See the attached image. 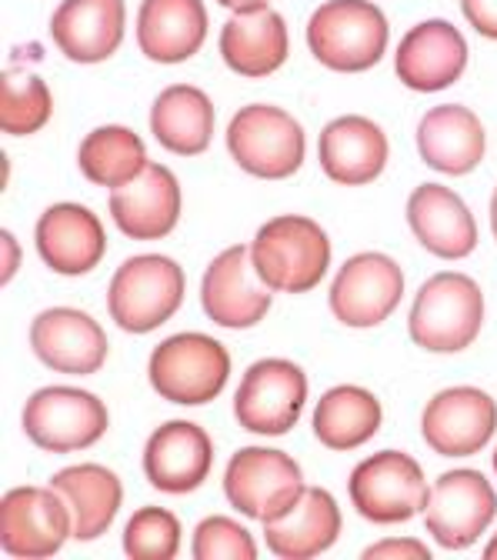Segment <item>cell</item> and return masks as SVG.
Listing matches in <instances>:
<instances>
[{"label":"cell","instance_id":"6da1fadb","mask_svg":"<svg viewBox=\"0 0 497 560\" xmlns=\"http://www.w3.org/2000/svg\"><path fill=\"white\" fill-rule=\"evenodd\" d=\"M251 257L270 291L308 294L321 284L331 267V241L317 221L284 214L257 231Z\"/></svg>","mask_w":497,"mask_h":560},{"label":"cell","instance_id":"7a4b0ae2","mask_svg":"<svg viewBox=\"0 0 497 560\" xmlns=\"http://www.w3.org/2000/svg\"><path fill=\"white\" fill-rule=\"evenodd\" d=\"M484 298L467 273H435L424 280L411 307V340L431 354H458L481 334Z\"/></svg>","mask_w":497,"mask_h":560},{"label":"cell","instance_id":"3957f363","mask_svg":"<svg viewBox=\"0 0 497 560\" xmlns=\"http://www.w3.org/2000/svg\"><path fill=\"white\" fill-rule=\"evenodd\" d=\"M308 47L324 67L361 74L388 50V18L368 0H327L308 21Z\"/></svg>","mask_w":497,"mask_h":560},{"label":"cell","instance_id":"277c9868","mask_svg":"<svg viewBox=\"0 0 497 560\" xmlns=\"http://www.w3.org/2000/svg\"><path fill=\"white\" fill-rule=\"evenodd\" d=\"M184 270L161 254L130 257L117 267L107 307L120 330L127 334H151L167 324L184 304Z\"/></svg>","mask_w":497,"mask_h":560},{"label":"cell","instance_id":"5b68a950","mask_svg":"<svg viewBox=\"0 0 497 560\" xmlns=\"http://www.w3.org/2000/svg\"><path fill=\"white\" fill-rule=\"evenodd\" d=\"M148 377L164 400L200 407L224 390L231 377V354L221 340L207 334H177L154 347Z\"/></svg>","mask_w":497,"mask_h":560},{"label":"cell","instance_id":"8992f818","mask_svg":"<svg viewBox=\"0 0 497 560\" xmlns=\"http://www.w3.org/2000/svg\"><path fill=\"white\" fill-rule=\"evenodd\" d=\"M304 130L301 124L280 107L270 104H251L241 107L231 117L228 127V151L241 164V171L264 177V180H284L304 164Z\"/></svg>","mask_w":497,"mask_h":560},{"label":"cell","instance_id":"52a82bcc","mask_svg":"<svg viewBox=\"0 0 497 560\" xmlns=\"http://www.w3.org/2000/svg\"><path fill=\"white\" fill-rule=\"evenodd\" d=\"M304 474L294 457L270 447H244L231 457L224 494L251 521H277L304 498Z\"/></svg>","mask_w":497,"mask_h":560},{"label":"cell","instance_id":"ba28073f","mask_svg":"<svg viewBox=\"0 0 497 560\" xmlns=\"http://www.w3.org/2000/svg\"><path fill=\"white\" fill-rule=\"evenodd\" d=\"M350 504L371 524H404L424 511L431 490L414 457L401 451H381L361 460L350 474Z\"/></svg>","mask_w":497,"mask_h":560},{"label":"cell","instance_id":"9c48e42d","mask_svg":"<svg viewBox=\"0 0 497 560\" xmlns=\"http://www.w3.org/2000/svg\"><path fill=\"white\" fill-rule=\"evenodd\" d=\"M107 407L78 387H44L24 407V431L47 454H74L107 434Z\"/></svg>","mask_w":497,"mask_h":560},{"label":"cell","instance_id":"30bf717a","mask_svg":"<svg viewBox=\"0 0 497 560\" xmlns=\"http://www.w3.org/2000/svg\"><path fill=\"white\" fill-rule=\"evenodd\" d=\"M304 400H308L304 371L291 361L270 358L247 368L234 397V417L251 434L280 438L298 424Z\"/></svg>","mask_w":497,"mask_h":560},{"label":"cell","instance_id":"8fae6325","mask_svg":"<svg viewBox=\"0 0 497 560\" xmlns=\"http://www.w3.org/2000/svg\"><path fill=\"white\" fill-rule=\"evenodd\" d=\"M74 537L70 508L54 487H14L0 501V547L18 560L54 557Z\"/></svg>","mask_w":497,"mask_h":560},{"label":"cell","instance_id":"7c38bea8","mask_svg":"<svg viewBox=\"0 0 497 560\" xmlns=\"http://www.w3.org/2000/svg\"><path fill=\"white\" fill-rule=\"evenodd\" d=\"M494 514H497V494L481 470L441 474L438 483L431 487L428 504H424L428 534L448 550L471 547L490 527Z\"/></svg>","mask_w":497,"mask_h":560},{"label":"cell","instance_id":"4fadbf2b","mask_svg":"<svg viewBox=\"0 0 497 560\" xmlns=\"http://www.w3.org/2000/svg\"><path fill=\"white\" fill-rule=\"evenodd\" d=\"M204 314L231 330L254 327L270 311V288L261 280L251 247L238 244L210 260L200 284Z\"/></svg>","mask_w":497,"mask_h":560},{"label":"cell","instance_id":"5bb4252c","mask_svg":"<svg viewBox=\"0 0 497 560\" xmlns=\"http://www.w3.org/2000/svg\"><path fill=\"white\" fill-rule=\"evenodd\" d=\"M404 294V273L384 254L350 257L331 288V311L347 327H378L394 314Z\"/></svg>","mask_w":497,"mask_h":560},{"label":"cell","instance_id":"9a60e30c","mask_svg":"<svg viewBox=\"0 0 497 560\" xmlns=\"http://www.w3.org/2000/svg\"><path fill=\"white\" fill-rule=\"evenodd\" d=\"M497 431V404L477 387H451L428 400L420 434L441 457H471Z\"/></svg>","mask_w":497,"mask_h":560},{"label":"cell","instance_id":"2e32d148","mask_svg":"<svg viewBox=\"0 0 497 560\" xmlns=\"http://www.w3.org/2000/svg\"><path fill=\"white\" fill-rule=\"evenodd\" d=\"M31 347L50 371L88 377L104 368L111 343L91 314L74 307H50L34 317Z\"/></svg>","mask_w":497,"mask_h":560},{"label":"cell","instance_id":"e0dca14e","mask_svg":"<svg viewBox=\"0 0 497 560\" xmlns=\"http://www.w3.org/2000/svg\"><path fill=\"white\" fill-rule=\"evenodd\" d=\"M111 218L134 241H161L181 221V184L164 164H148L111 190Z\"/></svg>","mask_w":497,"mask_h":560},{"label":"cell","instance_id":"ac0fdd59","mask_svg":"<svg viewBox=\"0 0 497 560\" xmlns=\"http://www.w3.org/2000/svg\"><path fill=\"white\" fill-rule=\"evenodd\" d=\"M467 67V44L448 21H424L401 37L394 70L404 88L435 94L451 88Z\"/></svg>","mask_w":497,"mask_h":560},{"label":"cell","instance_id":"d6986e66","mask_svg":"<svg viewBox=\"0 0 497 560\" xmlns=\"http://www.w3.org/2000/svg\"><path fill=\"white\" fill-rule=\"evenodd\" d=\"M37 254L54 273L81 277L94 270L107 250L104 228L97 214L81 203H54L37 221Z\"/></svg>","mask_w":497,"mask_h":560},{"label":"cell","instance_id":"ffe728a7","mask_svg":"<svg viewBox=\"0 0 497 560\" xmlns=\"http://www.w3.org/2000/svg\"><path fill=\"white\" fill-rule=\"evenodd\" d=\"M215 464V447L204 428L190 420H171L158 428L145 447V474L164 494H190Z\"/></svg>","mask_w":497,"mask_h":560},{"label":"cell","instance_id":"44dd1931","mask_svg":"<svg viewBox=\"0 0 497 560\" xmlns=\"http://www.w3.org/2000/svg\"><path fill=\"white\" fill-rule=\"evenodd\" d=\"M321 171L344 187H361L381 177L388 164V137L368 117H337L317 140Z\"/></svg>","mask_w":497,"mask_h":560},{"label":"cell","instance_id":"7402d4cb","mask_svg":"<svg viewBox=\"0 0 497 560\" xmlns=\"http://www.w3.org/2000/svg\"><path fill=\"white\" fill-rule=\"evenodd\" d=\"M50 37L74 63H101L124 40V0H63L50 18Z\"/></svg>","mask_w":497,"mask_h":560},{"label":"cell","instance_id":"603a6c76","mask_svg":"<svg viewBox=\"0 0 497 560\" xmlns=\"http://www.w3.org/2000/svg\"><path fill=\"white\" fill-rule=\"evenodd\" d=\"M407 224L424 247L444 260H461L477 247V224L467 203L441 184H420L411 194Z\"/></svg>","mask_w":497,"mask_h":560},{"label":"cell","instance_id":"cb8c5ba5","mask_svg":"<svg viewBox=\"0 0 497 560\" xmlns=\"http://www.w3.org/2000/svg\"><path fill=\"white\" fill-rule=\"evenodd\" d=\"M484 127L474 110L461 104L431 107L417 124V151L424 164L441 174H471L484 161Z\"/></svg>","mask_w":497,"mask_h":560},{"label":"cell","instance_id":"d4e9b609","mask_svg":"<svg viewBox=\"0 0 497 560\" xmlns=\"http://www.w3.org/2000/svg\"><path fill=\"white\" fill-rule=\"evenodd\" d=\"M207 11L200 0H145L137 14L140 54L158 63H181L200 50Z\"/></svg>","mask_w":497,"mask_h":560},{"label":"cell","instance_id":"484cf974","mask_svg":"<svg viewBox=\"0 0 497 560\" xmlns=\"http://www.w3.org/2000/svg\"><path fill=\"white\" fill-rule=\"evenodd\" d=\"M340 534L337 501L321 487H308L304 498L277 521H264L267 550L280 560H308L334 547Z\"/></svg>","mask_w":497,"mask_h":560},{"label":"cell","instance_id":"4316f807","mask_svg":"<svg viewBox=\"0 0 497 560\" xmlns=\"http://www.w3.org/2000/svg\"><path fill=\"white\" fill-rule=\"evenodd\" d=\"M221 57L241 78H267L288 60V24L270 8L234 14L221 31Z\"/></svg>","mask_w":497,"mask_h":560},{"label":"cell","instance_id":"83f0119b","mask_svg":"<svg viewBox=\"0 0 497 560\" xmlns=\"http://www.w3.org/2000/svg\"><path fill=\"white\" fill-rule=\"evenodd\" d=\"M50 487L70 508V521H74L78 540H97L101 534H107V527L114 524V517L120 511V498H124L117 474L101 464L67 467V470L54 474Z\"/></svg>","mask_w":497,"mask_h":560},{"label":"cell","instance_id":"f1b7e54d","mask_svg":"<svg viewBox=\"0 0 497 560\" xmlns=\"http://www.w3.org/2000/svg\"><path fill=\"white\" fill-rule=\"evenodd\" d=\"M151 133L164 151L197 158L210 148V137H215V104L200 88L174 84L161 91L151 107Z\"/></svg>","mask_w":497,"mask_h":560},{"label":"cell","instance_id":"f546056e","mask_svg":"<svg viewBox=\"0 0 497 560\" xmlns=\"http://www.w3.org/2000/svg\"><path fill=\"white\" fill-rule=\"evenodd\" d=\"M381 431V400L365 387H334L314 407V438L331 451H354Z\"/></svg>","mask_w":497,"mask_h":560},{"label":"cell","instance_id":"4dcf8cb0","mask_svg":"<svg viewBox=\"0 0 497 560\" xmlns=\"http://www.w3.org/2000/svg\"><path fill=\"white\" fill-rule=\"evenodd\" d=\"M78 164L91 184L114 190V187L134 180L140 171L148 167V148L134 130L107 124V127L91 130L81 140Z\"/></svg>","mask_w":497,"mask_h":560},{"label":"cell","instance_id":"1f68e13d","mask_svg":"<svg viewBox=\"0 0 497 560\" xmlns=\"http://www.w3.org/2000/svg\"><path fill=\"white\" fill-rule=\"evenodd\" d=\"M54 114V97L47 84L27 70L8 67L0 78V127L11 137L37 133Z\"/></svg>","mask_w":497,"mask_h":560},{"label":"cell","instance_id":"d6a6232c","mask_svg":"<svg viewBox=\"0 0 497 560\" xmlns=\"http://www.w3.org/2000/svg\"><path fill=\"white\" fill-rule=\"evenodd\" d=\"M124 550L134 560H174L181 550V521L164 508L137 511L124 527Z\"/></svg>","mask_w":497,"mask_h":560},{"label":"cell","instance_id":"836d02e7","mask_svg":"<svg viewBox=\"0 0 497 560\" xmlns=\"http://www.w3.org/2000/svg\"><path fill=\"white\" fill-rule=\"evenodd\" d=\"M194 557L197 560H254L257 557V544L247 534V527H241L231 517H207L197 524L194 530Z\"/></svg>","mask_w":497,"mask_h":560},{"label":"cell","instance_id":"e575fe53","mask_svg":"<svg viewBox=\"0 0 497 560\" xmlns=\"http://www.w3.org/2000/svg\"><path fill=\"white\" fill-rule=\"evenodd\" d=\"M461 11L481 37L497 40V0H461Z\"/></svg>","mask_w":497,"mask_h":560},{"label":"cell","instance_id":"d590c367","mask_svg":"<svg viewBox=\"0 0 497 560\" xmlns=\"http://www.w3.org/2000/svg\"><path fill=\"white\" fill-rule=\"evenodd\" d=\"M388 557H401V560H431V550L420 540H384L365 550V560H388Z\"/></svg>","mask_w":497,"mask_h":560},{"label":"cell","instance_id":"8d00e7d4","mask_svg":"<svg viewBox=\"0 0 497 560\" xmlns=\"http://www.w3.org/2000/svg\"><path fill=\"white\" fill-rule=\"evenodd\" d=\"M218 4H224L234 14H254V11H264L270 0H218Z\"/></svg>","mask_w":497,"mask_h":560},{"label":"cell","instance_id":"74e56055","mask_svg":"<svg viewBox=\"0 0 497 560\" xmlns=\"http://www.w3.org/2000/svg\"><path fill=\"white\" fill-rule=\"evenodd\" d=\"M0 241H4V250H8V267H4V277H0V280H4V284H8V280L14 277V270H18V244H14V234H0Z\"/></svg>","mask_w":497,"mask_h":560},{"label":"cell","instance_id":"f35d334b","mask_svg":"<svg viewBox=\"0 0 497 560\" xmlns=\"http://www.w3.org/2000/svg\"><path fill=\"white\" fill-rule=\"evenodd\" d=\"M490 228H494V237H497V190H494V200H490Z\"/></svg>","mask_w":497,"mask_h":560},{"label":"cell","instance_id":"ab89813d","mask_svg":"<svg viewBox=\"0 0 497 560\" xmlns=\"http://www.w3.org/2000/svg\"><path fill=\"white\" fill-rule=\"evenodd\" d=\"M484 557H487V560H497V534H494V540L484 547Z\"/></svg>","mask_w":497,"mask_h":560},{"label":"cell","instance_id":"60d3db41","mask_svg":"<svg viewBox=\"0 0 497 560\" xmlns=\"http://www.w3.org/2000/svg\"><path fill=\"white\" fill-rule=\"evenodd\" d=\"M494 474H497V451H494Z\"/></svg>","mask_w":497,"mask_h":560}]
</instances>
